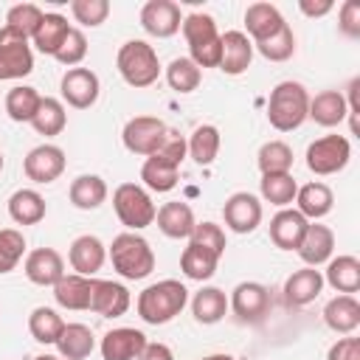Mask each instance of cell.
<instances>
[{"label": "cell", "instance_id": "27", "mask_svg": "<svg viewBox=\"0 0 360 360\" xmlns=\"http://www.w3.org/2000/svg\"><path fill=\"white\" fill-rule=\"evenodd\" d=\"M281 25H284V17L273 3H250L245 8V28H248V39L253 45L273 37Z\"/></svg>", "mask_w": 360, "mask_h": 360}, {"label": "cell", "instance_id": "48", "mask_svg": "<svg viewBox=\"0 0 360 360\" xmlns=\"http://www.w3.org/2000/svg\"><path fill=\"white\" fill-rule=\"evenodd\" d=\"M87 56V37L79 31V28H70V34L65 37L62 48L56 51V62L65 65V68H79V62Z\"/></svg>", "mask_w": 360, "mask_h": 360}, {"label": "cell", "instance_id": "40", "mask_svg": "<svg viewBox=\"0 0 360 360\" xmlns=\"http://www.w3.org/2000/svg\"><path fill=\"white\" fill-rule=\"evenodd\" d=\"M259 191H262V200L264 202L278 205V208H287V205L295 202L298 183H295L292 174H262Z\"/></svg>", "mask_w": 360, "mask_h": 360}, {"label": "cell", "instance_id": "36", "mask_svg": "<svg viewBox=\"0 0 360 360\" xmlns=\"http://www.w3.org/2000/svg\"><path fill=\"white\" fill-rule=\"evenodd\" d=\"M191 312L197 323H219L228 312V295L219 287H202L191 298Z\"/></svg>", "mask_w": 360, "mask_h": 360}, {"label": "cell", "instance_id": "38", "mask_svg": "<svg viewBox=\"0 0 360 360\" xmlns=\"http://www.w3.org/2000/svg\"><path fill=\"white\" fill-rule=\"evenodd\" d=\"M31 127L51 138V135H59L65 127H68V112H65V104L59 98H51V96H42L39 107H37V115L31 118Z\"/></svg>", "mask_w": 360, "mask_h": 360}, {"label": "cell", "instance_id": "44", "mask_svg": "<svg viewBox=\"0 0 360 360\" xmlns=\"http://www.w3.org/2000/svg\"><path fill=\"white\" fill-rule=\"evenodd\" d=\"M253 51H259V53H262L264 59H270V62H287V59L295 53V34H292V28L284 22L273 37L256 42Z\"/></svg>", "mask_w": 360, "mask_h": 360}, {"label": "cell", "instance_id": "55", "mask_svg": "<svg viewBox=\"0 0 360 360\" xmlns=\"http://www.w3.org/2000/svg\"><path fill=\"white\" fill-rule=\"evenodd\" d=\"M200 360H233V357H231V354H222V352H219V354H205V357H200Z\"/></svg>", "mask_w": 360, "mask_h": 360}, {"label": "cell", "instance_id": "45", "mask_svg": "<svg viewBox=\"0 0 360 360\" xmlns=\"http://www.w3.org/2000/svg\"><path fill=\"white\" fill-rule=\"evenodd\" d=\"M42 17H45V11L39 6H34V3H17L6 14V25L14 28V31H20V34H25L31 39L34 31H37V25L42 22Z\"/></svg>", "mask_w": 360, "mask_h": 360}, {"label": "cell", "instance_id": "31", "mask_svg": "<svg viewBox=\"0 0 360 360\" xmlns=\"http://www.w3.org/2000/svg\"><path fill=\"white\" fill-rule=\"evenodd\" d=\"M219 259H222V256L214 253L211 248H202V245H197V242H188L186 250H183V256H180V270H183V276L191 278V281H208V278L217 273Z\"/></svg>", "mask_w": 360, "mask_h": 360}, {"label": "cell", "instance_id": "49", "mask_svg": "<svg viewBox=\"0 0 360 360\" xmlns=\"http://www.w3.org/2000/svg\"><path fill=\"white\" fill-rule=\"evenodd\" d=\"M186 155H188L186 138H183L177 129H169V132H166V138L160 141V146L155 149V155H152V158H158V160H163V163H169V166L180 169V163L186 160Z\"/></svg>", "mask_w": 360, "mask_h": 360}, {"label": "cell", "instance_id": "56", "mask_svg": "<svg viewBox=\"0 0 360 360\" xmlns=\"http://www.w3.org/2000/svg\"><path fill=\"white\" fill-rule=\"evenodd\" d=\"M34 360H62V357H56V354H37Z\"/></svg>", "mask_w": 360, "mask_h": 360}, {"label": "cell", "instance_id": "17", "mask_svg": "<svg viewBox=\"0 0 360 360\" xmlns=\"http://www.w3.org/2000/svg\"><path fill=\"white\" fill-rule=\"evenodd\" d=\"M146 335L135 326H118V329H110L104 338H101V357L104 360H138V354L143 352L146 346Z\"/></svg>", "mask_w": 360, "mask_h": 360}, {"label": "cell", "instance_id": "51", "mask_svg": "<svg viewBox=\"0 0 360 360\" xmlns=\"http://www.w3.org/2000/svg\"><path fill=\"white\" fill-rule=\"evenodd\" d=\"M338 28L343 37L357 39L360 37V3L357 0H346L338 11Z\"/></svg>", "mask_w": 360, "mask_h": 360}, {"label": "cell", "instance_id": "54", "mask_svg": "<svg viewBox=\"0 0 360 360\" xmlns=\"http://www.w3.org/2000/svg\"><path fill=\"white\" fill-rule=\"evenodd\" d=\"M138 360H174V352L166 343H146Z\"/></svg>", "mask_w": 360, "mask_h": 360}, {"label": "cell", "instance_id": "2", "mask_svg": "<svg viewBox=\"0 0 360 360\" xmlns=\"http://www.w3.org/2000/svg\"><path fill=\"white\" fill-rule=\"evenodd\" d=\"M307 110H309V93L301 82H278L270 90L267 98V121L273 129L278 132H292L307 121Z\"/></svg>", "mask_w": 360, "mask_h": 360}, {"label": "cell", "instance_id": "47", "mask_svg": "<svg viewBox=\"0 0 360 360\" xmlns=\"http://www.w3.org/2000/svg\"><path fill=\"white\" fill-rule=\"evenodd\" d=\"M70 14L76 22L96 28L110 17V3L107 0H73L70 3Z\"/></svg>", "mask_w": 360, "mask_h": 360}, {"label": "cell", "instance_id": "42", "mask_svg": "<svg viewBox=\"0 0 360 360\" xmlns=\"http://www.w3.org/2000/svg\"><path fill=\"white\" fill-rule=\"evenodd\" d=\"M256 163H259L262 174H290L292 149L284 141H267V143H262V149L256 155Z\"/></svg>", "mask_w": 360, "mask_h": 360}, {"label": "cell", "instance_id": "46", "mask_svg": "<svg viewBox=\"0 0 360 360\" xmlns=\"http://www.w3.org/2000/svg\"><path fill=\"white\" fill-rule=\"evenodd\" d=\"M25 253V236L17 228L0 231V273H11Z\"/></svg>", "mask_w": 360, "mask_h": 360}, {"label": "cell", "instance_id": "50", "mask_svg": "<svg viewBox=\"0 0 360 360\" xmlns=\"http://www.w3.org/2000/svg\"><path fill=\"white\" fill-rule=\"evenodd\" d=\"M188 242H197V245H202V248H211V250L219 253V256H222L225 248H228V242H225V231H222L217 222H208V219L194 225Z\"/></svg>", "mask_w": 360, "mask_h": 360}, {"label": "cell", "instance_id": "37", "mask_svg": "<svg viewBox=\"0 0 360 360\" xmlns=\"http://www.w3.org/2000/svg\"><path fill=\"white\" fill-rule=\"evenodd\" d=\"M39 101H42V96L37 93V87H31V84H17V87H11V90L6 93V112H8V118L17 121V124H22V121L31 124V118L37 115Z\"/></svg>", "mask_w": 360, "mask_h": 360}, {"label": "cell", "instance_id": "43", "mask_svg": "<svg viewBox=\"0 0 360 360\" xmlns=\"http://www.w3.org/2000/svg\"><path fill=\"white\" fill-rule=\"evenodd\" d=\"M141 180H143V186L149 191L163 194V191H172L177 186L180 169H174V166H169V163H163V160H158V158L149 155L143 160V166H141Z\"/></svg>", "mask_w": 360, "mask_h": 360}, {"label": "cell", "instance_id": "15", "mask_svg": "<svg viewBox=\"0 0 360 360\" xmlns=\"http://www.w3.org/2000/svg\"><path fill=\"white\" fill-rule=\"evenodd\" d=\"M132 298H129V290L118 281H110V278H93V287H90V312L101 315V318H121L127 309H129Z\"/></svg>", "mask_w": 360, "mask_h": 360}, {"label": "cell", "instance_id": "1", "mask_svg": "<svg viewBox=\"0 0 360 360\" xmlns=\"http://www.w3.org/2000/svg\"><path fill=\"white\" fill-rule=\"evenodd\" d=\"M186 304H188V290L177 278H163V281L149 284L146 290L138 292V301H135L141 321L152 326H163L174 321Z\"/></svg>", "mask_w": 360, "mask_h": 360}, {"label": "cell", "instance_id": "20", "mask_svg": "<svg viewBox=\"0 0 360 360\" xmlns=\"http://www.w3.org/2000/svg\"><path fill=\"white\" fill-rule=\"evenodd\" d=\"M321 290H323V273L318 267H301L287 276L281 292L287 307H307L321 295Z\"/></svg>", "mask_w": 360, "mask_h": 360}, {"label": "cell", "instance_id": "30", "mask_svg": "<svg viewBox=\"0 0 360 360\" xmlns=\"http://www.w3.org/2000/svg\"><path fill=\"white\" fill-rule=\"evenodd\" d=\"M90 287H93V278L87 276H79V273H65L56 284H53V298L62 309H73V312H82L90 307Z\"/></svg>", "mask_w": 360, "mask_h": 360}, {"label": "cell", "instance_id": "13", "mask_svg": "<svg viewBox=\"0 0 360 360\" xmlns=\"http://www.w3.org/2000/svg\"><path fill=\"white\" fill-rule=\"evenodd\" d=\"M65 163H68V160H65V152H62L56 143H39V146H34V149L25 155L22 172H25V177L34 180V183H53V180L62 177Z\"/></svg>", "mask_w": 360, "mask_h": 360}, {"label": "cell", "instance_id": "19", "mask_svg": "<svg viewBox=\"0 0 360 360\" xmlns=\"http://www.w3.org/2000/svg\"><path fill=\"white\" fill-rule=\"evenodd\" d=\"M68 262L70 267L79 273V276H93L101 270V264L107 262V248L98 236L93 233H82L70 242V250H68Z\"/></svg>", "mask_w": 360, "mask_h": 360}, {"label": "cell", "instance_id": "14", "mask_svg": "<svg viewBox=\"0 0 360 360\" xmlns=\"http://www.w3.org/2000/svg\"><path fill=\"white\" fill-rule=\"evenodd\" d=\"M222 217L233 233H253L262 222V200L250 191H236L225 200Z\"/></svg>", "mask_w": 360, "mask_h": 360}, {"label": "cell", "instance_id": "6", "mask_svg": "<svg viewBox=\"0 0 360 360\" xmlns=\"http://www.w3.org/2000/svg\"><path fill=\"white\" fill-rule=\"evenodd\" d=\"M112 208H115L121 225H127V231H141V228L152 225L155 214H158L149 191L138 183H121L112 191Z\"/></svg>", "mask_w": 360, "mask_h": 360}, {"label": "cell", "instance_id": "34", "mask_svg": "<svg viewBox=\"0 0 360 360\" xmlns=\"http://www.w3.org/2000/svg\"><path fill=\"white\" fill-rule=\"evenodd\" d=\"M68 197L79 211H96L107 200V183L98 174H79L70 183Z\"/></svg>", "mask_w": 360, "mask_h": 360}, {"label": "cell", "instance_id": "12", "mask_svg": "<svg viewBox=\"0 0 360 360\" xmlns=\"http://www.w3.org/2000/svg\"><path fill=\"white\" fill-rule=\"evenodd\" d=\"M180 25H183V14H180V6L174 0H149V3H143L141 28L149 37L169 39L180 31Z\"/></svg>", "mask_w": 360, "mask_h": 360}, {"label": "cell", "instance_id": "41", "mask_svg": "<svg viewBox=\"0 0 360 360\" xmlns=\"http://www.w3.org/2000/svg\"><path fill=\"white\" fill-rule=\"evenodd\" d=\"M166 82L174 93H194L202 82V70L188 56H174L166 68Z\"/></svg>", "mask_w": 360, "mask_h": 360}, {"label": "cell", "instance_id": "32", "mask_svg": "<svg viewBox=\"0 0 360 360\" xmlns=\"http://www.w3.org/2000/svg\"><path fill=\"white\" fill-rule=\"evenodd\" d=\"M45 197L34 188H17L11 197H8V217L17 222V225H37L45 219Z\"/></svg>", "mask_w": 360, "mask_h": 360}, {"label": "cell", "instance_id": "9", "mask_svg": "<svg viewBox=\"0 0 360 360\" xmlns=\"http://www.w3.org/2000/svg\"><path fill=\"white\" fill-rule=\"evenodd\" d=\"M166 132H169V127L160 118H155V115H135V118H129L124 124L121 141H124V146L132 155L149 158V155H155V149L160 146V141L166 138Z\"/></svg>", "mask_w": 360, "mask_h": 360}, {"label": "cell", "instance_id": "24", "mask_svg": "<svg viewBox=\"0 0 360 360\" xmlns=\"http://www.w3.org/2000/svg\"><path fill=\"white\" fill-rule=\"evenodd\" d=\"M295 205H298L295 211H298L304 219L318 222V219H323V217L332 211L335 194H332V188H329L326 183L312 180V183H307V186H301V188L295 191Z\"/></svg>", "mask_w": 360, "mask_h": 360}, {"label": "cell", "instance_id": "22", "mask_svg": "<svg viewBox=\"0 0 360 360\" xmlns=\"http://www.w3.org/2000/svg\"><path fill=\"white\" fill-rule=\"evenodd\" d=\"M155 222L160 228L163 236L169 239H188L197 219H194V211L188 202H180V200H172V202H163L155 214Z\"/></svg>", "mask_w": 360, "mask_h": 360}, {"label": "cell", "instance_id": "21", "mask_svg": "<svg viewBox=\"0 0 360 360\" xmlns=\"http://www.w3.org/2000/svg\"><path fill=\"white\" fill-rule=\"evenodd\" d=\"M332 250H335V233L329 225H321V222H309L307 225V233L298 245V256L307 267H318V264H326L332 259Z\"/></svg>", "mask_w": 360, "mask_h": 360}, {"label": "cell", "instance_id": "57", "mask_svg": "<svg viewBox=\"0 0 360 360\" xmlns=\"http://www.w3.org/2000/svg\"><path fill=\"white\" fill-rule=\"evenodd\" d=\"M0 172H3V152H0Z\"/></svg>", "mask_w": 360, "mask_h": 360}, {"label": "cell", "instance_id": "23", "mask_svg": "<svg viewBox=\"0 0 360 360\" xmlns=\"http://www.w3.org/2000/svg\"><path fill=\"white\" fill-rule=\"evenodd\" d=\"M309 219H304L295 208H281L270 219V242L281 250H298L304 233H307Z\"/></svg>", "mask_w": 360, "mask_h": 360}, {"label": "cell", "instance_id": "25", "mask_svg": "<svg viewBox=\"0 0 360 360\" xmlns=\"http://www.w3.org/2000/svg\"><path fill=\"white\" fill-rule=\"evenodd\" d=\"M323 284H329L332 290L343 292V295H354L360 290V259L357 256H332L326 262V273H323Z\"/></svg>", "mask_w": 360, "mask_h": 360}, {"label": "cell", "instance_id": "26", "mask_svg": "<svg viewBox=\"0 0 360 360\" xmlns=\"http://www.w3.org/2000/svg\"><path fill=\"white\" fill-rule=\"evenodd\" d=\"M323 321L338 335H352L360 326V301L354 295H335L323 307Z\"/></svg>", "mask_w": 360, "mask_h": 360}, {"label": "cell", "instance_id": "33", "mask_svg": "<svg viewBox=\"0 0 360 360\" xmlns=\"http://www.w3.org/2000/svg\"><path fill=\"white\" fill-rule=\"evenodd\" d=\"M53 346L59 349L62 360H84L96 349V338H93V329L84 323H65V329Z\"/></svg>", "mask_w": 360, "mask_h": 360}, {"label": "cell", "instance_id": "35", "mask_svg": "<svg viewBox=\"0 0 360 360\" xmlns=\"http://www.w3.org/2000/svg\"><path fill=\"white\" fill-rule=\"evenodd\" d=\"M219 143H222L219 129H217L214 124H200V127L188 135V141H186L188 158H191L197 166H211V163L217 160V155H219Z\"/></svg>", "mask_w": 360, "mask_h": 360}, {"label": "cell", "instance_id": "53", "mask_svg": "<svg viewBox=\"0 0 360 360\" xmlns=\"http://www.w3.org/2000/svg\"><path fill=\"white\" fill-rule=\"evenodd\" d=\"M298 8L307 17H326L335 8V3L332 0H298Z\"/></svg>", "mask_w": 360, "mask_h": 360}, {"label": "cell", "instance_id": "16", "mask_svg": "<svg viewBox=\"0 0 360 360\" xmlns=\"http://www.w3.org/2000/svg\"><path fill=\"white\" fill-rule=\"evenodd\" d=\"M25 276L31 284H39V287H53L62 276H65V259L59 250L53 248H37L25 256V264H22Z\"/></svg>", "mask_w": 360, "mask_h": 360}, {"label": "cell", "instance_id": "52", "mask_svg": "<svg viewBox=\"0 0 360 360\" xmlns=\"http://www.w3.org/2000/svg\"><path fill=\"white\" fill-rule=\"evenodd\" d=\"M326 360H360V338H338L329 346Z\"/></svg>", "mask_w": 360, "mask_h": 360}, {"label": "cell", "instance_id": "28", "mask_svg": "<svg viewBox=\"0 0 360 360\" xmlns=\"http://www.w3.org/2000/svg\"><path fill=\"white\" fill-rule=\"evenodd\" d=\"M70 28H73V25L68 22L65 14H59V11H45V17H42V22L37 25L31 42H34V48H37L39 53L56 56V51L62 48L65 37L70 34Z\"/></svg>", "mask_w": 360, "mask_h": 360}, {"label": "cell", "instance_id": "29", "mask_svg": "<svg viewBox=\"0 0 360 360\" xmlns=\"http://www.w3.org/2000/svg\"><path fill=\"white\" fill-rule=\"evenodd\" d=\"M346 115H349V107L340 90H321L315 93V98H309L307 118H312L321 127H338L346 121Z\"/></svg>", "mask_w": 360, "mask_h": 360}, {"label": "cell", "instance_id": "39", "mask_svg": "<svg viewBox=\"0 0 360 360\" xmlns=\"http://www.w3.org/2000/svg\"><path fill=\"white\" fill-rule=\"evenodd\" d=\"M62 329H65V321H62V315L56 309H51V307L31 309V315H28V332H31V338L37 343H45V346L48 343H56L59 335H62Z\"/></svg>", "mask_w": 360, "mask_h": 360}, {"label": "cell", "instance_id": "8", "mask_svg": "<svg viewBox=\"0 0 360 360\" xmlns=\"http://www.w3.org/2000/svg\"><path fill=\"white\" fill-rule=\"evenodd\" d=\"M34 70L31 39L8 25L0 28V82L22 79Z\"/></svg>", "mask_w": 360, "mask_h": 360}, {"label": "cell", "instance_id": "11", "mask_svg": "<svg viewBox=\"0 0 360 360\" xmlns=\"http://www.w3.org/2000/svg\"><path fill=\"white\" fill-rule=\"evenodd\" d=\"M59 90H62V98L73 110H87L98 101L101 82L90 68H68L62 82H59Z\"/></svg>", "mask_w": 360, "mask_h": 360}, {"label": "cell", "instance_id": "5", "mask_svg": "<svg viewBox=\"0 0 360 360\" xmlns=\"http://www.w3.org/2000/svg\"><path fill=\"white\" fill-rule=\"evenodd\" d=\"M115 68H118L121 79H124L129 87H149V84H155L158 76H160L158 51H155L146 39H127V42L118 48Z\"/></svg>", "mask_w": 360, "mask_h": 360}, {"label": "cell", "instance_id": "10", "mask_svg": "<svg viewBox=\"0 0 360 360\" xmlns=\"http://www.w3.org/2000/svg\"><path fill=\"white\" fill-rule=\"evenodd\" d=\"M228 309H233V315L242 323H259L270 312V290L259 281H242L233 287L228 298Z\"/></svg>", "mask_w": 360, "mask_h": 360}, {"label": "cell", "instance_id": "4", "mask_svg": "<svg viewBox=\"0 0 360 360\" xmlns=\"http://www.w3.org/2000/svg\"><path fill=\"white\" fill-rule=\"evenodd\" d=\"M186 42H188V59L202 68H219V51H222V34L217 31V22L205 11H191L183 17L180 25Z\"/></svg>", "mask_w": 360, "mask_h": 360}, {"label": "cell", "instance_id": "7", "mask_svg": "<svg viewBox=\"0 0 360 360\" xmlns=\"http://www.w3.org/2000/svg\"><path fill=\"white\" fill-rule=\"evenodd\" d=\"M352 158V143L346 135H323V138H315L309 146H307V169L318 177H326V174H338L346 169Z\"/></svg>", "mask_w": 360, "mask_h": 360}, {"label": "cell", "instance_id": "3", "mask_svg": "<svg viewBox=\"0 0 360 360\" xmlns=\"http://www.w3.org/2000/svg\"><path fill=\"white\" fill-rule=\"evenodd\" d=\"M107 256L112 262V270L121 278H129V281H141L155 270V250L138 231L118 233L112 239Z\"/></svg>", "mask_w": 360, "mask_h": 360}, {"label": "cell", "instance_id": "18", "mask_svg": "<svg viewBox=\"0 0 360 360\" xmlns=\"http://www.w3.org/2000/svg\"><path fill=\"white\" fill-rule=\"evenodd\" d=\"M222 51H219V70L228 76H242L253 62V42L245 31H225L222 34Z\"/></svg>", "mask_w": 360, "mask_h": 360}]
</instances>
